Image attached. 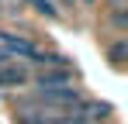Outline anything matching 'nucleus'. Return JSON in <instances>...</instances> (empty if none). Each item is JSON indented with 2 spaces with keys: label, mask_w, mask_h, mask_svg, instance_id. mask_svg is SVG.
<instances>
[{
  "label": "nucleus",
  "mask_w": 128,
  "mask_h": 124,
  "mask_svg": "<svg viewBox=\"0 0 128 124\" xmlns=\"http://www.w3.org/2000/svg\"><path fill=\"white\" fill-rule=\"evenodd\" d=\"M66 3H73V0H66Z\"/></svg>",
  "instance_id": "obj_10"
},
{
  "label": "nucleus",
  "mask_w": 128,
  "mask_h": 124,
  "mask_svg": "<svg viewBox=\"0 0 128 124\" xmlns=\"http://www.w3.org/2000/svg\"><path fill=\"white\" fill-rule=\"evenodd\" d=\"M0 48H4L10 59H31V65L42 55V48L28 38V35H18V31H0Z\"/></svg>",
  "instance_id": "obj_2"
},
{
  "label": "nucleus",
  "mask_w": 128,
  "mask_h": 124,
  "mask_svg": "<svg viewBox=\"0 0 128 124\" xmlns=\"http://www.w3.org/2000/svg\"><path fill=\"white\" fill-rule=\"evenodd\" d=\"M28 79H31V76H28V69H24L18 59L0 62V90H14V86H24Z\"/></svg>",
  "instance_id": "obj_4"
},
{
  "label": "nucleus",
  "mask_w": 128,
  "mask_h": 124,
  "mask_svg": "<svg viewBox=\"0 0 128 124\" xmlns=\"http://www.w3.org/2000/svg\"><path fill=\"white\" fill-rule=\"evenodd\" d=\"M35 103L56 107V110H73L80 107V90L76 86H35V93H28Z\"/></svg>",
  "instance_id": "obj_1"
},
{
  "label": "nucleus",
  "mask_w": 128,
  "mask_h": 124,
  "mask_svg": "<svg viewBox=\"0 0 128 124\" xmlns=\"http://www.w3.org/2000/svg\"><path fill=\"white\" fill-rule=\"evenodd\" d=\"M107 55H111L114 65H118V62H128V38H121L118 45H111V52H107Z\"/></svg>",
  "instance_id": "obj_6"
},
{
  "label": "nucleus",
  "mask_w": 128,
  "mask_h": 124,
  "mask_svg": "<svg viewBox=\"0 0 128 124\" xmlns=\"http://www.w3.org/2000/svg\"><path fill=\"white\" fill-rule=\"evenodd\" d=\"M111 24H114V28H128V7L125 10H114V14H111Z\"/></svg>",
  "instance_id": "obj_7"
},
{
  "label": "nucleus",
  "mask_w": 128,
  "mask_h": 124,
  "mask_svg": "<svg viewBox=\"0 0 128 124\" xmlns=\"http://www.w3.org/2000/svg\"><path fill=\"white\" fill-rule=\"evenodd\" d=\"M0 62H10V55H7V52H4V48H0Z\"/></svg>",
  "instance_id": "obj_9"
},
{
  "label": "nucleus",
  "mask_w": 128,
  "mask_h": 124,
  "mask_svg": "<svg viewBox=\"0 0 128 124\" xmlns=\"http://www.w3.org/2000/svg\"><path fill=\"white\" fill-rule=\"evenodd\" d=\"M21 3H24V0H0V10H10V14H18V10H21Z\"/></svg>",
  "instance_id": "obj_8"
},
{
  "label": "nucleus",
  "mask_w": 128,
  "mask_h": 124,
  "mask_svg": "<svg viewBox=\"0 0 128 124\" xmlns=\"http://www.w3.org/2000/svg\"><path fill=\"white\" fill-rule=\"evenodd\" d=\"M35 86H76V69L73 65H56L35 76Z\"/></svg>",
  "instance_id": "obj_3"
},
{
  "label": "nucleus",
  "mask_w": 128,
  "mask_h": 124,
  "mask_svg": "<svg viewBox=\"0 0 128 124\" xmlns=\"http://www.w3.org/2000/svg\"><path fill=\"white\" fill-rule=\"evenodd\" d=\"M24 3H28V7H35V10H38L42 17H48V21L59 17V7H56L52 0H24Z\"/></svg>",
  "instance_id": "obj_5"
}]
</instances>
